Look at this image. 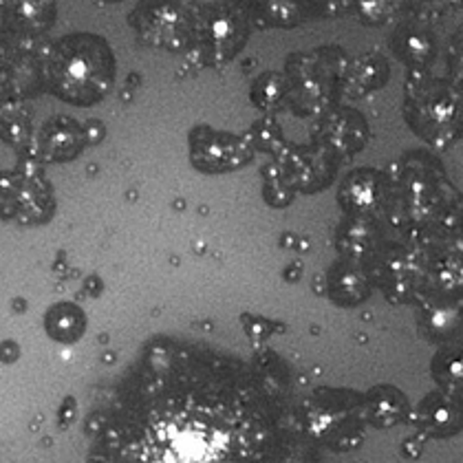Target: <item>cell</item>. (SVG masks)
Masks as SVG:
<instances>
[{"label": "cell", "instance_id": "12", "mask_svg": "<svg viewBox=\"0 0 463 463\" xmlns=\"http://www.w3.org/2000/svg\"><path fill=\"white\" fill-rule=\"evenodd\" d=\"M3 5H5V0H0V7H3Z\"/></svg>", "mask_w": 463, "mask_h": 463}, {"label": "cell", "instance_id": "7", "mask_svg": "<svg viewBox=\"0 0 463 463\" xmlns=\"http://www.w3.org/2000/svg\"><path fill=\"white\" fill-rule=\"evenodd\" d=\"M58 16L55 0H5L3 23L14 36L33 40L47 33Z\"/></svg>", "mask_w": 463, "mask_h": 463}, {"label": "cell", "instance_id": "1", "mask_svg": "<svg viewBox=\"0 0 463 463\" xmlns=\"http://www.w3.org/2000/svg\"><path fill=\"white\" fill-rule=\"evenodd\" d=\"M263 439L260 409L239 375L159 351L126 382L93 463H250Z\"/></svg>", "mask_w": 463, "mask_h": 463}, {"label": "cell", "instance_id": "6", "mask_svg": "<svg viewBox=\"0 0 463 463\" xmlns=\"http://www.w3.org/2000/svg\"><path fill=\"white\" fill-rule=\"evenodd\" d=\"M196 38H199V52L208 64L228 60L243 43V29L239 20L228 12H214L203 23L196 24Z\"/></svg>", "mask_w": 463, "mask_h": 463}, {"label": "cell", "instance_id": "10", "mask_svg": "<svg viewBox=\"0 0 463 463\" xmlns=\"http://www.w3.org/2000/svg\"><path fill=\"white\" fill-rule=\"evenodd\" d=\"M23 38L14 36L7 29H0V73H7L18 62V58L23 55Z\"/></svg>", "mask_w": 463, "mask_h": 463}, {"label": "cell", "instance_id": "11", "mask_svg": "<svg viewBox=\"0 0 463 463\" xmlns=\"http://www.w3.org/2000/svg\"><path fill=\"white\" fill-rule=\"evenodd\" d=\"M102 3H119V0H102Z\"/></svg>", "mask_w": 463, "mask_h": 463}, {"label": "cell", "instance_id": "5", "mask_svg": "<svg viewBox=\"0 0 463 463\" xmlns=\"http://www.w3.org/2000/svg\"><path fill=\"white\" fill-rule=\"evenodd\" d=\"M87 144V130L73 118H52L40 128L36 146H33V159L43 161H67L73 159Z\"/></svg>", "mask_w": 463, "mask_h": 463}, {"label": "cell", "instance_id": "4", "mask_svg": "<svg viewBox=\"0 0 463 463\" xmlns=\"http://www.w3.org/2000/svg\"><path fill=\"white\" fill-rule=\"evenodd\" d=\"M135 32L153 47L181 52L194 36V16L185 0H142L130 16Z\"/></svg>", "mask_w": 463, "mask_h": 463}, {"label": "cell", "instance_id": "2", "mask_svg": "<svg viewBox=\"0 0 463 463\" xmlns=\"http://www.w3.org/2000/svg\"><path fill=\"white\" fill-rule=\"evenodd\" d=\"M115 55L95 33H71L43 52V84L73 107H93L109 95Z\"/></svg>", "mask_w": 463, "mask_h": 463}, {"label": "cell", "instance_id": "3", "mask_svg": "<svg viewBox=\"0 0 463 463\" xmlns=\"http://www.w3.org/2000/svg\"><path fill=\"white\" fill-rule=\"evenodd\" d=\"M53 210L52 184L32 164L0 173V219L38 225L52 219Z\"/></svg>", "mask_w": 463, "mask_h": 463}, {"label": "cell", "instance_id": "8", "mask_svg": "<svg viewBox=\"0 0 463 463\" xmlns=\"http://www.w3.org/2000/svg\"><path fill=\"white\" fill-rule=\"evenodd\" d=\"M230 135H214L210 130H203V137L194 135V159L203 157L199 161V168H210V170H225V168H236L241 161L248 157L243 155V144L236 142L234 146L223 150V146L230 144Z\"/></svg>", "mask_w": 463, "mask_h": 463}, {"label": "cell", "instance_id": "9", "mask_svg": "<svg viewBox=\"0 0 463 463\" xmlns=\"http://www.w3.org/2000/svg\"><path fill=\"white\" fill-rule=\"evenodd\" d=\"M44 326L47 334L52 335L55 342L62 345H73L84 335L87 329V316L73 303H58L44 316Z\"/></svg>", "mask_w": 463, "mask_h": 463}]
</instances>
